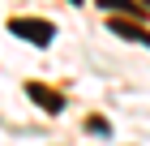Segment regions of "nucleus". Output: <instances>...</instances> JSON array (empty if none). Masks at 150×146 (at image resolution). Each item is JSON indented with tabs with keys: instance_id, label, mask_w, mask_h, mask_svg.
Returning <instances> with one entry per match:
<instances>
[{
	"instance_id": "nucleus-1",
	"label": "nucleus",
	"mask_w": 150,
	"mask_h": 146,
	"mask_svg": "<svg viewBox=\"0 0 150 146\" xmlns=\"http://www.w3.org/2000/svg\"><path fill=\"white\" fill-rule=\"evenodd\" d=\"M9 30L17 34V39H26V43H35V47H47L52 39H56V26L43 22V17H13Z\"/></svg>"
},
{
	"instance_id": "nucleus-2",
	"label": "nucleus",
	"mask_w": 150,
	"mask_h": 146,
	"mask_svg": "<svg viewBox=\"0 0 150 146\" xmlns=\"http://www.w3.org/2000/svg\"><path fill=\"white\" fill-rule=\"evenodd\" d=\"M26 95H30V99H35L39 108H43V112H52V116H56L60 108H64V99H60L56 90H47L43 82H30V86H26Z\"/></svg>"
},
{
	"instance_id": "nucleus-3",
	"label": "nucleus",
	"mask_w": 150,
	"mask_h": 146,
	"mask_svg": "<svg viewBox=\"0 0 150 146\" xmlns=\"http://www.w3.org/2000/svg\"><path fill=\"white\" fill-rule=\"evenodd\" d=\"M112 30L120 34V39H129V43H146V47H150V34L142 30V26H133V22H120V17H112Z\"/></svg>"
},
{
	"instance_id": "nucleus-4",
	"label": "nucleus",
	"mask_w": 150,
	"mask_h": 146,
	"mask_svg": "<svg viewBox=\"0 0 150 146\" xmlns=\"http://www.w3.org/2000/svg\"><path fill=\"white\" fill-rule=\"evenodd\" d=\"M99 4H103L107 13H129V17H142V13H146L142 4H133V0H99Z\"/></svg>"
},
{
	"instance_id": "nucleus-5",
	"label": "nucleus",
	"mask_w": 150,
	"mask_h": 146,
	"mask_svg": "<svg viewBox=\"0 0 150 146\" xmlns=\"http://www.w3.org/2000/svg\"><path fill=\"white\" fill-rule=\"evenodd\" d=\"M142 4H146V9H150V0H142Z\"/></svg>"
},
{
	"instance_id": "nucleus-6",
	"label": "nucleus",
	"mask_w": 150,
	"mask_h": 146,
	"mask_svg": "<svg viewBox=\"0 0 150 146\" xmlns=\"http://www.w3.org/2000/svg\"><path fill=\"white\" fill-rule=\"evenodd\" d=\"M69 4H81V0H69Z\"/></svg>"
}]
</instances>
